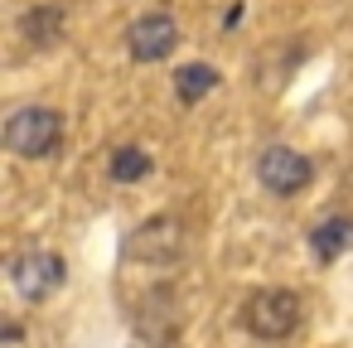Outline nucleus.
Segmentation results:
<instances>
[{
    "label": "nucleus",
    "mask_w": 353,
    "mask_h": 348,
    "mask_svg": "<svg viewBox=\"0 0 353 348\" xmlns=\"http://www.w3.org/2000/svg\"><path fill=\"white\" fill-rule=\"evenodd\" d=\"M174 44H179V25H174L170 10H145L126 30V49H131L136 63H160V59L174 54Z\"/></svg>",
    "instance_id": "obj_4"
},
{
    "label": "nucleus",
    "mask_w": 353,
    "mask_h": 348,
    "mask_svg": "<svg viewBox=\"0 0 353 348\" xmlns=\"http://www.w3.org/2000/svg\"><path fill=\"white\" fill-rule=\"evenodd\" d=\"M348 242H353V218H324V223L310 232V247H314L319 261H334Z\"/></svg>",
    "instance_id": "obj_9"
},
{
    "label": "nucleus",
    "mask_w": 353,
    "mask_h": 348,
    "mask_svg": "<svg viewBox=\"0 0 353 348\" xmlns=\"http://www.w3.org/2000/svg\"><path fill=\"white\" fill-rule=\"evenodd\" d=\"M112 179L117 184H136V179H145L150 174V155L141 150V145H121V150H112Z\"/></svg>",
    "instance_id": "obj_10"
},
{
    "label": "nucleus",
    "mask_w": 353,
    "mask_h": 348,
    "mask_svg": "<svg viewBox=\"0 0 353 348\" xmlns=\"http://www.w3.org/2000/svg\"><path fill=\"white\" fill-rule=\"evenodd\" d=\"M242 324H247L252 338H266V343L290 338L295 324H300V300L290 290H256L242 309Z\"/></svg>",
    "instance_id": "obj_2"
},
{
    "label": "nucleus",
    "mask_w": 353,
    "mask_h": 348,
    "mask_svg": "<svg viewBox=\"0 0 353 348\" xmlns=\"http://www.w3.org/2000/svg\"><path fill=\"white\" fill-rule=\"evenodd\" d=\"M256 179H261L276 198H290V194H300V189L314 179V165H310L300 150H290V145H266L261 160H256Z\"/></svg>",
    "instance_id": "obj_3"
},
{
    "label": "nucleus",
    "mask_w": 353,
    "mask_h": 348,
    "mask_svg": "<svg viewBox=\"0 0 353 348\" xmlns=\"http://www.w3.org/2000/svg\"><path fill=\"white\" fill-rule=\"evenodd\" d=\"M63 256L59 252H25V256H15L10 261V280H15V290L30 300V305H39V300H49L59 285H63Z\"/></svg>",
    "instance_id": "obj_5"
},
{
    "label": "nucleus",
    "mask_w": 353,
    "mask_h": 348,
    "mask_svg": "<svg viewBox=\"0 0 353 348\" xmlns=\"http://www.w3.org/2000/svg\"><path fill=\"white\" fill-rule=\"evenodd\" d=\"M20 34H25L34 49L59 44V39H63V10H59V6H34V10H25V15H20Z\"/></svg>",
    "instance_id": "obj_7"
},
{
    "label": "nucleus",
    "mask_w": 353,
    "mask_h": 348,
    "mask_svg": "<svg viewBox=\"0 0 353 348\" xmlns=\"http://www.w3.org/2000/svg\"><path fill=\"white\" fill-rule=\"evenodd\" d=\"M218 83H223V78H218L213 63H184V68L174 73V97H179L184 107H194V102H203Z\"/></svg>",
    "instance_id": "obj_8"
},
{
    "label": "nucleus",
    "mask_w": 353,
    "mask_h": 348,
    "mask_svg": "<svg viewBox=\"0 0 353 348\" xmlns=\"http://www.w3.org/2000/svg\"><path fill=\"white\" fill-rule=\"evenodd\" d=\"M184 252V227L179 218H150L141 223L131 237H126V256L131 261H150V266H165Z\"/></svg>",
    "instance_id": "obj_6"
},
{
    "label": "nucleus",
    "mask_w": 353,
    "mask_h": 348,
    "mask_svg": "<svg viewBox=\"0 0 353 348\" xmlns=\"http://www.w3.org/2000/svg\"><path fill=\"white\" fill-rule=\"evenodd\" d=\"M63 141V116L54 107H20L6 121V150L20 160H49Z\"/></svg>",
    "instance_id": "obj_1"
}]
</instances>
